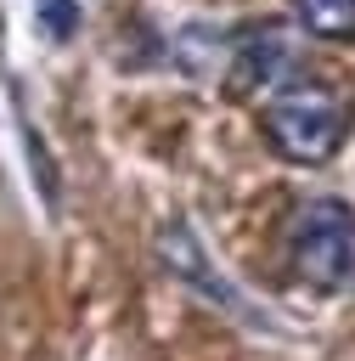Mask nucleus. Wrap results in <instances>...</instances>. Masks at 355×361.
I'll return each instance as SVG.
<instances>
[{"mask_svg": "<svg viewBox=\"0 0 355 361\" xmlns=\"http://www.w3.org/2000/svg\"><path fill=\"white\" fill-rule=\"evenodd\" d=\"M259 130H265L276 158H287V164H327L344 147V135H349V102H344L338 85L293 73L287 85H276L259 102Z\"/></svg>", "mask_w": 355, "mask_h": 361, "instance_id": "nucleus-1", "label": "nucleus"}, {"mask_svg": "<svg viewBox=\"0 0 355 361\" xmlns=\"http://www.w3.org/2000/svg\"><path fill=\"white\" fill-rule=\"evenodd\" d=\"M293 282L316 293H338L355 282V209L344 197H310L293 209L287 237H282Z\"/></svg>", "mask_w": 355, "mask_h": 361, "instance_id": "nucleus-2", "label": "nucleus"}, {"mask_svg": "<svg viewBox=\"0 0 355 361\" xmlns=\"http://www.w3.org/2000/svg\"><path fill=\"white\" fill-rule=\"evenodd\" d=\"M293 62H299L293 34H287L282 23H259V28L237 34L225 85H231V96H259V90L270 96L276 85H287V79H293Z\"/></svg>", "mask_w": 355, "mask_h": 361, "instance_id": "nucleus-3", "label": "nucleus"}, {"mask_svg": "<svg viewBox=\"0 0 355 361\" xmlns=\"http://www.w3.org/2000/svg\"><path fill=\"white\" fill-rule=\"evenodd\" d=\"M152 248H158V265H163L175 282H186L192 293H203V299H214V305L242 310V299L214 276V265H208V254H203V243L192 237V226H186V220H163V226H158V237H152Z\"/></svg>", "mask_w": 355, "mask_h": 361, "instance_id": "nucleus-4", "label": "nucleus"}, {"mask_svg": "<svg viewBox=\"0 0 355 361\" xmlns=\"http://www.w3.org/2000/svg\"><path fill=\"white\" fill-rule=\"evenodd\" d=\"M293 11L316 39H332V45L355 39V0H293Z\"/></svg>", "mask_w": 355, "mask_h": 361, "instance_id": "nucleus-5", "label": "nucleus"}, {"mask_svg": "<svg viewBox=\"0 0 355 361\" xmlns=\"http://www.w3.org/2000/svg\"><path fill=\"white\" fill-rule=\"evenodd\" d=\"M28 17H34V34L45 45H68L79 34V0H34Z\"/></svg>", "mask_w": 355, "mask_h": 361, "instance_id": "nucleus-6", "label": "nucleus"}]
</instances>
